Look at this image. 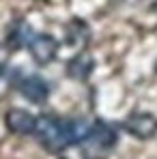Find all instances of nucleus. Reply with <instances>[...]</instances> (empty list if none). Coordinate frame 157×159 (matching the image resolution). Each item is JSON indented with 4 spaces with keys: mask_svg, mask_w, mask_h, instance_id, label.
<instances>
[{
    "mask_svg": "<svg viewBox=\"0 0 157 159\" xmlns=\"http://www.w3.org/2000/svg\"><path fill=\"white\" fill-rule=\"evenodd\" d=\"M123 127L138 140H149L157 133V116L149 112H133L123 120Z\"/></svg>",
    "mask_w": 157,
    "mask_h": 159,
    "instance_id": "7ed1b4c3",
    "label": "nucleus"
},
{
    "mask_svg": "<svg viewBox=\"0 0 157 159\" xmlns=\"http://www.w3.org/2000/svg\"><path fill=\"white\" fill-rule=\"evenodd\" d=\"M30 56L37 65H50L54 58H56V52H58V41L54 39L52 34H35L30 45Z\"/></svg>",
    "mask_w": 157,
    "mask_h": 159,
    "instance_id": "20e7f679",
    "label": "nucleus"
},
{
    "mask_svg": "<svg viewBox=\"0 0 157 159\" xmlns=\"http://www.w3.org/2000/svg\"><path fill=\"white\" fill-rule=\"evenodd\" d=\"M88 26L84 24V22H71L69 26H67V37H69V43H86L88 41Z\"/></svg>",
    "mask_w": 157,
    "mask_h": 159,
    "instance_id": "1a4fd4ad",
    "label": "nucleus"
},
{
    "mask_svg": "<svg viewBox=\"0 0 157 159\" xmlns=\"http://www.w3.org/2000/svg\"><path fill=\"white\" fill-rule=\"evenodd\" d=\"M35 135L39 138L41 146L52 151V153H62L67 146H71V131H69V120L56 118L52 114H41L37 116V127Z\"/></svg>",
    "mask_w": 157,
    "mask_h": 159,
    "instance_id": "f257e3e1",
    "label": "nucleus"
},
{
    "mask_svg": "<svg viewBox=\"0 0 157 159\" xmlns=\"http://www.w3.org/2000/svg\"><path fill=\"white\" fill-rule=\"evenodd\" d=\"M116 142H118L116 129L108 120H97L90 125V131L80 144V148L86 159H104L116 146Z\"/></svg>",
    "mask_w": 157,
    "mask_h": 159,
    "instance_id": "f03ea898",
    "label": "nucleus"
},
{
    "mask_svg": "<svg viewBox=\"0 0 157 159\" xmlns=\"http://www.w3.org/2000/svg\"><path fill=\"white\" fill-rule=\"evenodd\" d=\"M4 123L9 127V131L17 133V135H30V133H35V127H37V116L30 114L28 110L13 107L4 114Z\"/></svg>",
    "mask_w": 157,
    "mask_h": 159,
    "instance_id": "39448f33",
    "label": "nucleus"
},
{
    "mask_svg": "<svg viewBox=\"0 0 157 159\" xmlns=\"http://www.w3.org/2000/svg\"><path fill=\"white\" fill-rule=\"evenodd\" d=\"M20 93L30 103H45L50 97V84L41 75H28L20 82Z\"/></svg>",
    "mask_w": 157,
    "mask_h": 159,
    "instance_id": "423d86ee",
    "label": "nucleus"
},
{
    "mask_svg": "<svg viewBox=\"0 0 157 159\" xmlns=\"http://www.w3.org/2000/svg\"><path fill=\"white\" fill-rule=\"evenodd\" d=\"M0 78H2V67H0Z\"/></svg>",
    "mask_w": 157,
    "mask_h": 159,
    "instance_id": "9d476101",
    "label": "nucleus"
},
{
    "mask_svg": "<svg viewBox=\"0 0 157 159\" xmlns=\"http://www.w3.org/2000/svg\"><path fill=\"white\" fill-rule=\"evenodd\" d=\"M32 28L28 26L24 20H17L13 26L9 28V37H7V45L11 48V50H20V48H26L30 45V41H32Z\"/></svg>",
    "mask_w": 157,
    "mask_h": 159,
    "instance_id": "6e6552de",
    "label": "nucleus"
},
{
    "mask_svg": "<svg viewBox=\"0 0 157 159\" xmlns=\"http://www.w3.org/2000/svg\"><path fill=\"white\" fill-rule=\"evenodd\" d=\"M93 69H95V60H93L90 54H86V52L76 54V56L69 60V65H67V73H69V78L80 80V82H84V80L90 78Z\"/></svg>",
    "mask_w": 157,
    "mask_h": 159,
    "instance_id": "0eeeda50",
    "label": "nucleus"
}]
</instances>
